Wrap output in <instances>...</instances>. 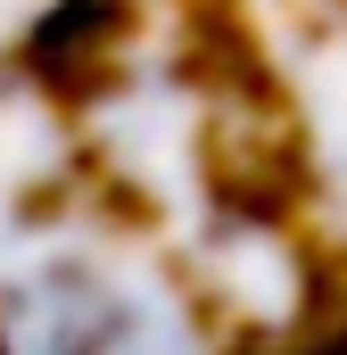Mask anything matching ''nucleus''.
<instances>
[{"label": "nucleus", "mask_w": 347, "mask_h": 355, "mask_svg": "<svg viewBox=\"0 0 347 355\" xmlns=\"http://www.w3.org/2000/svg\"><path fill=\"white\" fill-rule=\"evenodd\" d=\"M0 355H190V322L149 265L58 232L0 272Z\"/></svg>", "instance_id": "1"}, {"label": "nucleus", "mask_w": 347, "mask_h": 355, "mask_svg": "<svg viewBox=\"0 0 347 355\" xmlns=\"http://www.w3.org/2000/svg\"><path fill=\"white\" fill-rule=\"evenodd\" d=\"M314 124H323V174L347 207V67H323L314 75Z\"/></svg>", "instance_id": "2"}, {"label": "nucleus", "mask_w": 347, "mask_h": 355, "mask_svg": "<svg viewBox=\"0 0 347 355\" xmlns=\"http://www.w3.org/2000/svg\"><path fill=\"white\" fill-rule=\"evenodd\" d=\"M298 355H347V339H323V347H298Z\"/></svg>", "instance_id": "3"}]
</instances>
